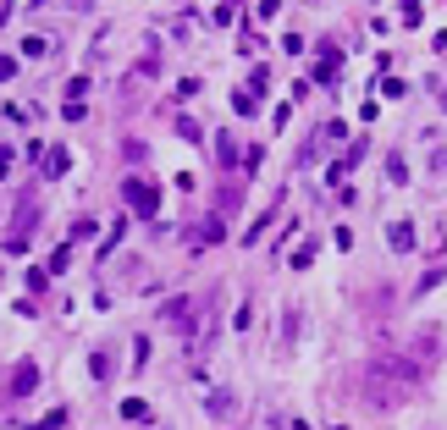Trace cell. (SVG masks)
<instances>
[{"mask_svg":"<svg viewBox=\"0 0 447 430\" xmlns=\"http://www.w3.org/2000/svg\"><path fill=\"white\" fill-rule=\"evenodd\" d=\"M116 414H122V419L133 425V419H149V403H144V397H128V403H122Z\"/></svg>","mask_w":447,"mask_h":430,"instance_id":"8fae6325","label":"cell"},{"mask_svg":"<svg viewBox=\"0 0 447 430\" xmlns=\"http://www.w3.org/2000/svg\"><path fill=\"white\" fill-rule=\"evenodd\" d=\"M122 205H128L133 215L155 221V215H160V188H155V183H144V177H128V183H122Z\"/></svg>","mask_w":447,"mask_h":430,"instance_id":"7a4b0ae2","label":"cell"},{"mask_svg":"<svg viewBox=\"0 0 447 430\" xmlns=\"http://www.w3.org/2000/svg\"><path fill=\"white\" fill-rule=\"evenodd\" d=\"M398 6H404V22L414 28V22H420V0H398Z\"/></svg>","mask_w":447,"mask_h":430,"instance_id":"7402d4cb","label":"cell"},{"mask_svg":"<svg viewBox=\"0 0 447 430\" xmlns=\"http://www.w3.org/2000/svg\"><path fill=\"white\" fill-rule=\"evenodd\" d=\"M22 56H28V61H50V56H56V39H44V34H28V39H22Z\"/></svg>","mask_w":447,"mask_h":430,"instance_id":"8992f818","label":"cell"},{"mask_svg":"<svg viewBox=\"0 0 447 430\" xmlns=\"http://www.w3.org/2000/svg\"><path fill=\"white\" fill-rule=\"evenodd\" d=\"M337 61H342V50H332V44H326V50H320V66H315V78H309V83H332V78H337Z\"/></svg>","mask_w":447,"mask_h":430,"instance_id":"52a82bcc","label":"cell"},{"mask_svg":"<svg viewBox=\"0 0 447 430\" xmlns=\"http://www.w3.org/2000/svg\"><path fill=\"white\" fill-rule=\"evenodd\" d=\"M414 387H420V364L414 359H370L359 369V397L370 409H398V403H409Z\"/></svg>","mask_w":447,"mask_h":430,"instance_id":"6da1fadb","label":"cell"},{"mask_svg":"<svg viewBox=\"0 0 447 430\" xmlns=\"http://www.w3.org/2000/svg\"><path fill=\"white\" fill-rule=\"evenodd\" d=\"M88 375L106 381V375H111V353H88Z\"/></svg>","mask_w":447,"mask_h":430,"instance_id":"7c38bea8","label":"cell"},{"mask_svg":"<svg viewBox=\"0 0 447 430\" xmlns=\"http://www.w3.org/2000/svg\"><path fill=\"white\" fill-rule=\"evenodd\" d=\"M34 215H39V193H22V205H17V232L6 237V254H22V248H28V232H34Z\"/></svg>","mask_w":447,"mask_h":430,"instance_id":"3957f363","label":"cell"},{"mask_svg":"<svg viewBox=\"0 0 447 430\" xmlns=\"http://www.w3.org/2000/svg\"><path fill=\"white\" fill-rule=\"evenodd\" d=\"M227 409H232V403H227V391H210V403H205V414H210V419H227Z\"/></svg>","mask_w":447,"mask_h":430,"instance_id":"4fadbf2b","label":"cell"},{"mask_svg":"<svg viewBox=\"0 0 447 430\" xmlns=\"http://www.w3.org/2000/svg\"><path fill=\"white\" fill-rule=\"evenodd\" d=\"M381 94H386V100H404L409 88H404V78H386V83H381Z\"/></svg>","mask_w":447,"mask_h":430,"instance_id":"e0dca14e","label":"cell"},{"mask_svg":"<svg viewBox=\"0 0 447 430\" xmlns=\"http://www.w3.org/2000/svg\"><path fill=\"white\" fill-rule=\"evenodd\" d=\"M215 160H221V165H237V143H232V133H221V138H215Z\"/></svg>","mask_w":447,"mask_h":430,"instance_id":"30bf717a","label":"cell"},{"mask_svg":"<svg viewBox=\"0 0 447 430\" xmlns=\"http://www.w3.org/2000/svg\"><path fill=\"white\" fill-rule=\"evenodd\" d=\"M177 138H188V143H199V127H193L188 116H177Z\"/></svg>","mask_w":447,"mask_h":430,"instance_id":"ac0fdd59","label":"cell"},{"mask_svg":"<svg viewBox=\"0 0 447 430\" xmlns=\"http://www.w3.org/2000/svg\"><path fill=\"white\" fill-rule=\"evenodd\" d=\"M66 165H72V160H66V149H50V177H66Z\"/></svg>","mask_w":447,"mask_h":430,"instance_id":"2e32d148","label":"cell"},{"mask_svg":"<svg viewBox=\"0 0 447 430\" xmlns=\"http://www.w3.org/2000/svg\"><path fill=\"white\" fill-rule=\"evenodd\" d=\"M6 171H11V149L0 143V177H6Z\"/></svg>","mask_w":447,"mask_h":430,"instance_id":"cb8c5ba5","label":"cell"},{"mask_svg":"<svg viewBox=\"0 0 447 430\" xmlns=\"http://www.w3.org/2000/svg\"><path fill=\"white\" fill-rule=\"evenodd\" d=\"M34 387H39V364L22 359V364L11 369V397H34Z\"/></svg>","mask_w":447,"mask_h":430,"instance_id":"5b68a950","label":"cell"},{"mask_svg":"<svg viewBox=\"0 0 447 430\" xmlns=\"http://www.w3.org/2000/svg\"><path fill=\"white\" fill-rule=\"evenodd\" d=\"M66 260H72V243H61L56 254H50V270H66Z\"/></svg>","mask_w":447,"mask_h":430,"instance_id":"ffe728a7","label":"cell"},{"mask_svg":"<svg viewBox=\"0 0 447 430\" xmlns=\"http://www.w3.org/2000/svg\"><path fill=\"white\" fill-rule=\"evenodd\" d=\"M277 11H282V0H260V6H255V17H260V22H265V17H277Z\"/></svg>","mask_w":447,"mask_h":430,"instance_id":"44dd1931","label":"cell"},{"mask_svg":"<svg viewBox=\"0 0 447 430\" xmlns=\"http://www.w3.org/2000/svg\"><path fill=\"white\" fill-rule=\"evenodd\" d=\"M160 326L193 331V298H166V304H160Z\"/></svg>","mask_w":447,"mask_h":430,"instance_id":"277c9868","label":"cell"},{"mask_svg":"<svg viewBox=\"0 0 447 430\" xmlns=\"http://www.w3.org/2000/svg\"><path fill=\"white\" fill-rule=\"evenodd\" d=\"M386 243L398 248V254H409V248H414V226H409V221H392V226H386Z\"/></svg>","mask_w":447,"mask_h":430,"instance_id":"ba28073f","label":"cell"},{"mask_svg":"<svg viewBox=\"0 0 447 430\" xmlns=\"http://www.w3.org/2000/svg\"><path fill=\"white\" fill-rule=\"evenodd\" d=\"M386 177H392V183H398V188H404V183H409V165L398 160V155H392V160H386Z\"/></svg>","mask_w":447,"mask_h":430,"instance_id":"5bb4252c","label":"cell"},{"mask_svg":"<svg viewBox=\"0 0 447 430\" xmlns=\"http://www.w3.org/2000/svg\"><path fill=\"white\" fill-rule=\"evenodd\" d=\"M232 111H237V116H255V111H260L255 88H237V94H232Z\"/></svg>","mask_w":447,"mask_h":430,"instance_id":"9c48e42d","label":"cell"},{"mask_svg":"<svg viewBox=\"0 0 447 430\" xmlns=\"http://www.w3.org/2000/svg\"><path fill=\"white\" fill-rule=\"evenodd\" d=\"M265 83H271V72H265V66H255V72H249V88H255V94H265Z\"/></svg>","mask_w":447,"mask_h":430,"instance_id":"d6986e66","label":"cell"},{"mask_svg":"<svg viewBox=\"0 0 447 430\" xmlns=\"http://www.w3.org/2000/svg\"><path fill=\"white\" fill-rule=\"evenodd\" d=\"M309 265H315V243H304V248L293 254V270H309Z\"/></svg>","mask_w":447,"mask_h":430,"instance_id":"9a60e30c","label":"cell"},{"mask_svg":"<svg viewBox=\"0 0 447 430\" xmlns=\"http://www.w3.org/2000/svg\"><path fill=\"white\" fill-rule=\"evenodd\" d=\"M11 72H17V61H11V56H0V83L11 78Z\"/></svg>","mask_w":447,"mask_h":430,"instance_id":"603a6c76","label":"cell"}]
</instances>
